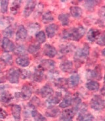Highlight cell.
I'll list each match as a JSON object with an SVG mask.
<instances>
[{"label": "cell", "instance_id": "obj_1", "mask_svg": "<svg viewBox=\"0 0 105 121\" xmlns=\"http://www.w3.org/2000/svg\"><path fill=\"white\" fill-rule=\"evenodd\" d=\"M85 34V28L82 26L77 28H71L64 30L62 33V37L64 39L78 41Z\"/></svg>", "mask_w": 105, "mask_h": 121}, {"label": "cell", "instance_id": "obj_2", "mask_svg": "<svg viewBox=\"0 0 105 121\" xmlns=\"http://www.w3.org/2000/svg\"><path fill=\"white\" fill-rule=\"evenodd\" d=\"M90 47L87 43H85L82 48H79L76 51L74 54V59L78 68H80L81 64H82L83 60H85L89 55Z\"/></svg>", "mask_w": 105, "mask_h": 121}, {"label": "cell", "instance_id": "obj_3", "mask_svg": "<svg viewBox=\"0 0 105 121\" xmlns=\"http://www.w3.org/2000/svg\"><path fill=\"white\" fill-rule=\"evenodd\" d=\"M105 100L100 96L96 95L93 97L90 101V106L95 111H101L105 108Z\"/></svg>", "mask_w": 105, "mask_h": 121}, {"label": "cell", "instance_id": "obj_4", "mask_svg": "<svg viewBox=\"0 0 105 121\" xmlns=\"http://www.w3.org/2000/svg\"><path fill=\"white\" fill-rule=\"evenodd\" d=\"M32 94V88L29 85H25L23 86L21 92L15 93V98H16L22 99L23 100H26L30 98Z\"/></svg>", "mask_w": 105, "mask_h": 121}, {"label": "cell", "instance_id": "obj_5", "mask_svg": "<svg viewBox=\"0 0 105 121\" xmlns=\"http://www.w3.org/2000/svg\"><path fill=\"white\" fill-rule=\"evenodd\" d=\"M7 77L8 81L12 84H18L20 79V69L11 68L9 70Z\"/></svg>", "mask_w": 105, "mask_h": 121}, {"label": "cell", "instance_id": "obj_6", "mask_svg": "<svg viewBox=\"0 0 105 121\" xmlns=\"http://www.w3.org/2000/svg\"><path fill=\"white\" fill-rule=\"evenodd\" d=\"M84 105H82V107H80V113L78 114V120L79 121H93V116L91 113L87 112V107H83Z\"/></svg>", "mask_w": 105, "mask_h": 121}, {"label": "cell", "instance_id": "obj_7", "mask_svg": "<svg viewBox=\"0 0 105 121\" xmlns=\"http://www.w3.org/2000/svg\"><path fill=\"white\" fill-rule=\"evenodd\" d=\"M87 77L88 79L100 80L102 79V69L100 65H97L93 69L88 70L87 73Z\"/></svg>", "mask_w": 105, "mask_h": 121}, {"label": "cell", "instance_id": "obj_8", "mask_svg": "<svg viewBox=\"0 0 105 121\" xmlns=\"http://www.w3.org/2000/svg\"><path fill=\"white\" fill-rule=\"evenodd\" d=\"M76 112L73 109H67L64 110L60 114L59 121H72Z\"/></svg>", "mask_w": 105, "mask_h": 121}, {"label": "cell", "instance_id": "obj_9", "mask_svg": "<svg viewBox=\"0 0 105 121\" xmlns=\"http://www.w3.org/2000/svg\"><path fill=\"white\" fill-rule=\"evenodd\" d=\"M28 35V30L23 25H20L18 26L17 29L15 39L18 41H23L26 39Z\"/></svg>", "mask_w": 105, "mask_h": 121}, {"label": "cell", "instance_id": "obj_10", "mask_svg": "<svg viewBox=\"0 0 105 121\" xmlns=\"http://www.w3.org/2000/svg\"><path fill=\"white\" fill-rule=\"evenodd\" d=\"M36 5H37V2L36 1H28L26 2L24 11H23L24 17L26 18L30 17L32 13L34 11V10L36 8Z\"/></svg>", "mask_w": 105, "mask_h": 121}, {"label": "cell", "instance_id": "obj_11", "mask_svg": "<svg viewBox=\"0 0 105 121\" xmlns=\"http://www.w3.org/2000/svg\"><path fill=\"white\" fill-rule=\"evenodd\" d=\"M2 48L5 52H13L15 48V45L13 41L7 37H3L2 40Z\"/></svg>", "mask_w": 105, "mask_h": 121}, {"label": "cell", "instance_id": "obj_12", "mask_svg": "<svg viewBox=\"0 0 105 121\" xmlns=\"http://www.w3.org/2000/svg\"><path fill=\"white\" fill-rule=\"evenodd\" d=\"M40 65L44 71L47 70L51 71L54 70V68L55 67V62L51 60L43 59L40 62Z\"/></svg>", "mask_w": 105, "mask_h": 121}, {"label": "cell", "instance_id": "obj_13", "mask_svg": "<svg viewBox=\"0 0 105 121\" xmlns=\"http://www.w3.org/2000/svg\"><path fill=\"white\" fill-rule=\"evenodd\" d=\"M62 98V94L59 92L53 93L47 99V104L49 105H55L59 104Z\"/></svg>", "mask_w": 105, "mask_h": 121}, {"label": "cell", "instance_id": "obj_14", "mask_svg": "<svg viewBox=\"0 0 105 121\" xmlns=\"http://www.w3.org/2000/svg\"><path fill=\"white\" fill-rule=\"evenodd\" d=\"M43 53L47 56L49 58H54L57 54V51L56 48H55L53 46L49 45V44H46L43 47Z\"/></svg>", "mask_w": 105, "mask_h": 121}, {"label": "cell", "instance_id": "obj_15", "mask_svg": "<svg viewBox=\"0 0 105 121\" xmlns=\"http://www.w3.org/2000/svg\"><path fill=\"white\" fill-rule=\"evenodd\" d=\"M53 92L54 90L49 85H46L45 86H43L40 90V95L43 98H49L53 94Z\"/></svg>", "mask_w": 105, "mask_h": 121}, {"label": "cell", "instance_id": "obj_16", "mask_svg": "<svg viewBox=\"0 0 105 121\" xmlns=\"http://www.w3.org/2000/svg\"><path fill=\"white\" fill-rule=\"evenodd\" d=\"M43 72H44V70L39 65L35 69L34 73L33 74V79L36 82H38L42 81L43 79V76H44V73Z\"/></svg>", "mask_w": 105, "mask_h": 121}, {"label": "cell", "instance_id": "obj_17", "mask_svg": "<svg viewBox=\"0 0 105 121\" xmlns=\"http://www.w3.org/2000/svg\"><path fill=\"white\" fill-rule=\"evenodd\" d=\"M59 30V26L56 24H49L46 28V31L47 35L49 38H52L56 35Z\"/></svg>", "mask_w": 105, "mask_h": 121}, {"label": "cell", "instance_id": "obj_18", "mask_svg": "<svg viewBox=\"0 0 105 121\" xmlns=\"http://www.w3.org/2000/svg\"><path fill=\"white\" fill-rule=\"evenodd\" d=\"M100 35V30L96 28H91L89 30L88 33L87 34V38L89 41L94 42L98 39Z\"/></svg>", "mask_w": 105, "mask_h": 121}, {"label": "cell", "instance_id": "obj_19", "mask_svg": "<svg viewBox=\"0 0 105 121\" xmlns=\"http://www.w3.org/2000/svg\"><path fill=\"white\" fill-rule=\"evenodd\" d=\"M80 81V75L77 73H73L70 78L68 79V86L70 88L76 87L78 85H79Z\"/></svg>", "mask_w": 105, "mask_h": 121}, {"label": "cell", "instance_id": "obj_20", "mask_svg": "<svg viewBox=\"0 0 105 121\" xmlns=\"http://www.w3.org/2000/svg\"><path fill=\"white\" fill-rule=\"evenodd\" d=\"M60 68L64 73H71L73 71V63L70 60H64L60 64Z\"/></svg>", "mask_w": 105, "mask_h": 121}, {"label": "cell", "instance_id": "obj_21", "mask_svg": "<svg viewBox=\"0 0 105 121\" xmlns=\"http://www.w3.org/2000/svg\"><path fill=\"white\" fill-rule=\"evenodd\" d=\"M16 64L20 67H27L30 64V59L27 55H22L17 58L16 60Z\"/></svg>", "mask_w": 105, "mask_h": 121}, {"label": "cell", "instance_id": "obj_22", "mask_svg": "<svg viewBox=\"0 0 105 121\" xmlns=\"http://www.w3.org/2000/svg\"><path fill=\"white\" fill-rule=\"evenodd\" d=\"M12 99H13L12 95L6 90L0 94V101L2 103V104L5 105H8L11 101Z\"/></svg>", "mask_w": 105, "mask_h": 121}, {"label": "cell", "instance_id": "obj_23", "mask_svg": "<svg viewBox=\"0 0 105 121\" xmlns=\"http://www.w3.org/2000/svg\"><path fill=\"white\" fill-rule=\"evenodd\" d=\"M46 115L49 117H53V118H55L58 116L60 114V109L57 107L55 106H49L47 108V109L46 112Z\"/></svg>", "mask_w": 105, "mask_h": 121}, {"label": "cell", "instance_id": "obj_24", "mask_svg": "<svg viewBox=\"0 0 105 121\" xmlns=\"http://www.w3.org/2000/svg\"><path fill=\"white\" fill-rule=\"evenodd\" d=\"M72 96L70 94H66L64 98H63L62 101L59 104V107L63 109H65L67 107H70L72 105Z\"/></svg>", "mask_w": 105, "mask_h": 121}, {"label": "cell", "instance_id": "obj_25", "mask_svg": "<svg viewBox=\"0 0 105 121\" xmlns=\"http://www.w3.org/2000/svg\"><path fill=\"white\" fill-rule=\"evenodd\" d=\"M55 85L59 88L66 90L68 87V79L66 78H59L55 81Z\"/></svg>", "mask_w": 105, "mask_h": 121}, {"label": "cell", "instance_id": "obj_26", "mask_svg": "<svg viewBox=\"0 0 105 121\" xmlns=\"http://www.w3.org/2000/svg\"><path fill=\"white\" fill-rule=\"evenodd\" d=\"M82 104V99L80 98V97L79 95L76 94L74 96V97H72V105H73V109L76 113L77 111L79 110Z\"/></svg>", "mask_w": 105, "mask_h": 121}, {"label": "cell", "instance_id": "obj_27", "mask_svg": "<svg viewBox=\"0 0 105 121\" xmlns=\"http://www.w3.org/2000/svg\"><path fill=\"white\" fill-rule=\"evenodd\" d=\"M12 115L16 121H20V113H21V107L18 105H13L11 109Z\"/></svg>", "mask_w": 105, "mask_h": 121}, {"label": "cell", "instance_id": "obj_28", "mask_svg": "<svg viewBox=\"0 0 105 121\" xmlns=\"http://www.w3.org/2000/svg\"><path fill=\"white\" fill-rule=\"evenodd\" d=\"M70 14L76 18H79L82 15V9L78 6H72L70 8Z\"/></svg>", "mask_w": 105, "mask_h": 121}, {"label": "cell", "instance_id": "obj_29", "mask_svg": "<svg viewBox=\"0 0 105 121\" xmlns=\"http://www.w3.org/2000/svg\"><path fill=\"white\" fill-rule=\"evenodd\" d=\"M22 1H13L12 2L11 6L10 7V11L13 14H17L18 11H19L21 6Z\"/></svg>", "mask_w": 105, "mask_h": 121}, {"label": "cell", "instance_id": "obj_30", "mask_svg": "<svg viewBox=\"0 0 105 121\" xmlns=\"http://www.w3.org/2000/svg\"><path fill=\"white\" fill-rule=\"evenodd\" d=\"M54 20V17L51 11H46L42 15V22L45 24H48Z\"/></svg>", "mask_w": 105, "mask_h": 121}, {"label": "cell", "instance_id": "obj_31", "mask_svg": "<svg viewBox=\"0 0 105 121\" xmlns=\"http://www.w3.org/2000/svg\"><path fill=\"white\" fill-rule=\"evenodd\" d=\"M99 87L100 86L99 82H97V81H89L86 84V88L89 90H91V91H95L96 92L97 90H99Z\"/></svg>", "mask_w": 105, "mask_h": 121}, {"label": "cell", "instance_id": "obj_32", "mask_svg": "<svg viewBox=\"0 0 105 121\" xmlns=\"http://www.w3.org/2000/svg\"><path fill=\"white\" fill-rule=\"evenodd\" d=\"M59 20L61 22L62 25L64 26H68L69 21H70V15L68 13H63V14H59Z\"/></svg>", "mask_w": 105, "mask_h": 121}, {"label": "cell", "instance_id": "obj_33", "mask_svg": "<svg viewBox=\"0 0 105 121\" xmlns=\"http://www.w3.org/2000/svg\"><path fill=\"white\" fill-rule=\"evenodd\" d=\"M31 114L35 121H47L46 117H43L41 113H39L37 110H32L31 112Z\"/></svg>", "mask_w": 105, "mask_h": 121}, {"label": "cell", "instance_id": "obj_34", "mask_svg": "<svg viewBox=\"0 0 105 121\" xmlns=\"http://www.w3.org/2000/svg\"><path fill=\"white\" fill-rule=\"evenodd\" d=\"M0 59L3 60L6 65H12L13 64V57L10 54L7 52H5L1 55Z\"/></svg>", "mask_w": 105, "mask_h": 121}, {"label": "cell", "instance_id": "obj_35", "mask_svg": "<svg viewBox=\"0 0 105 121\" xmlns=\"http://www.w3.org/2000/svg\"><path fill=\"white\" fill-rule=\"evenodd\" d=\"M98 3V1H85L83 5L87 11H93V9L97 5Z\"/></svg>", "mask_w": 105, "mask_h": 121}, {"label": "cell", "instance_id": "obj_36", "mask_svg": "<svg viewBox=\"0 0 105 121\" xmlns=\"http://www.w3.org/2000/svg\"><path fill=\"white\" fill-rule=\"evenodd\" d=\"M36 39L39 43H43L46 41V35L45 32L40 31L36 34Z\"/></svg>", "mask_w": 105, "mask_h": 121}, {"label": "cell", "instance_id": "obj_37", "mask_svg": "<svg viewBox=\"0 0 105 121\" xmlns=\"http://www.w3.org/2000/svg\"><path fill=\"white\" fill-rule=\"evenodd\" d=\"M73 46H74V45H72V44L62 45V47H60V53L64 54H68L69 52H70L73 50Z\"/></svg>", "mask_w": 105, "mask_h": 121}, {"label": "cell", "instance_id": "obj_38", "mask_svg": "<svg viewBox=\"0 0 105 121\" xmlns=\"http://www.w3.org/2000/svg\"><path fill=\"white\" fill-rule=\"evenodd\" d=\"M14 34V30L13 28L11 26H9L8 27H7L5 30H3V35H4V37H12Z\"/></svg>", "mask_w": 105, "mask_h": 121}, {"label": "cell", "instance_id": "obj_39", "mask_svg": "<svg viewBox=\"0 0 105 121\" xmlns=\"http://www.w3.org/2000/svg\"><path fill=\"white\" fill-rule=\"evenodd\" d=\"M40 45L37 43L31 44L28 48V52L30 54H35L40 51Z\"/></svg>", "mask_w": 105, "mask_h": 121}, {"label": "cell", "instance_id": "obj_40", "mask_svg": "<svg viewBox=\"0 0 105 121\" xmlns=\"http://www.w3.org/2000/svg\"><path fill=\"white\" fill-rule=\"evenodd\" d=\"M13 20V18L9 17H3L0 18V25L1 26H5L9 25L12 21Z\"/></svg>", "mask_w": 105, "mask_h": 121}, {"label": "cell", "instance_id": "obj_41", "mask_svg": "<svg viewBox=\"0 0 105 121\" xmlns=\"http://www.w3.org/2000/svg\"><path fill=\"white\" fill-rule=\"evenodd\" d=\"M25 47L23 46V45H19L18 46H15V48L13 52H14L15 54L17 55H18L19 56H22V55H24V53H25Z\"/></svg>", "mask_w": 105, "mask_h": 121}, {"label": "cell", "instance_id": "obj_42", "mask_svg": "<svg viewBox=\"0 0 105 121\" xmlns=\"http://www.w3.org/2000/svg\"><path fill=\"white\" fill-rule=\"evenodd\" d=\"M40 28V25L38 23H32L30 24H29L28 27V31L33 34L36 32L37 30H39Z\"/></svg>", "mask_w": 105, "mask_h": 121}, {"label": "cell", "instance_id": "obj_43", "mask_svg": "<svg viewBox=\"0 0 105 121\" xmlns=\"http://www.w3.org/2000/svg\"><path fill=\"white\" fill-rule=\"evenodd\" d=\"M32 75L31 72L26 69H20V77L23 79H26L30 78Z\"/></svg>", "mask_w": 105, "mask_h": 121}, {"label": "cell", "instance_id": "obj_44", "mask_svg": "<svg viewBox=\"0 0 105 121\" xmlns=\"http://www.w3.org/2000/svg\"><path fill=\"white\" fill-rule=\"evenodd\" d=\"M1 5V11L2 13H6L8 10L9 1H0Z\"/></svg>", "mask_w": 105, "mask_h": 121}, {"label": "cell", "instance_id": "obj_45", "mask_svg": "<svg viewBox=\"0 0 105 121\" xmlns=\"http://www.w3.org/2000/svg\"><path fill=\"white\" fill-rule=\"evenodd\" d=\"M99 17H100V23L99 26L104 27V22H105V7L103 6L99 11Z\"/></svg>", "mask_w": 105, "mask_h": 121}, {"label": "cell", "instance_id": "obj_46", "mask_svg": "<svg viewBox=\"0 0 105 121\" xmlns=\"http://www.w3.org/2000/svg\"><path fill=\"white\" fill-rule=\"evenodd\" d=\"M40 104V100L38 98L36 97V96L33 97V98L32 99L31 101L29 103V105H30V106L31 107H36V106H38Z\"/></svg>", "mask_w": 105, "mask_h": 121}, {"label": "cell", "instance_id": "obj_47", "mask_svg": "<svg viewBox=\"0 0 105 121\" xmlns=\"http://www.w3.org/2000/svg\"><path fill=\"white\" fill-rule=\"evenodd\" d=\"M97 43L100 46H105V32H103L102 34L100 35L99 37L97 39Z\"/></svg>", "mask_w": 105, "mask_h": 121}, {"label": "cell", "instance_id": "obj_48", "mask_svg": "<svg viewBox=\"0 0 105 121\" xmlns=\"http://www.w3.org/2000/svg\"><path fill=\"white\" fill-rule=\"evenodd\" d=\"M7 116V113L5 110L0 107V118H5Z\"/></svg>", "mask_w": 105, "mask_h": 121}, {"label": "cell", "instance_id": "obj_49", "mask_svg": "<svg viewBox=\"0 0 105 121\" xmlns=\"http://www.w3.org/2000/svg\"><path fill=\"white\" fill-rule=\"evenodd\" d=\"M5 65L6 64H5V62H3V60H1L0 59V72L3 70L4 68H5Z\"/></svg>", "mask_w": 105, "mask_h": 121}, {"label": "cell", "instance_id": "obj_50", "mask_svg": "<svg viewBox=\"0 0 105 121\" xmlns=\"http://www.w3.org/2000/svg\"><path fill=\"white\" fill-rule=\"evenodd\" d=\"M6 86H7V85H1L0 86V94L5 90Z\"/></svg>", "mask_w": 105, "mask_h": 121}, {"label": "cell", "instance_id": "obj_51", "mask_svg": "<svg viewBox=\"0 0 105 121\" xmlns=\"http://www.w3.org/2000/svg\"><path fill=\"white\" fill-rule=\"evenodd\" d=\"M100 92H101V94H102V96H105V86H103V87L102 88V89H101V90H100Z\"/></svg>", "mask_w": 105, "mask_h": 121}, {"label": "cell", "instance_id": "obj_52", "mask_svg": "<svg viewBox=\"0 0 105 121\" xmlns=\"http://www.w3.org/2000/svg\"><path fill=\"white\" fill-rule=\"evenodd\" d=\"M102 56H105V54H104V52H105V49H104V50H102Z\"/></svg>", "mask_w": 105, "mask_h": 121}, {"label": "cell", "instance_id": "obj_53", "mask_svg": "<svg viewBox=\"0 0 105 121\" xmlns=\"http://www.w3.org/2000/svg\"><path fill=\"white\" fill-rule=\"evenodd\" d=\"M0 121H2V120H1V119H0Z\"/></svg>", "mask_w": 105, "mask_h": 121}]
</instances>
